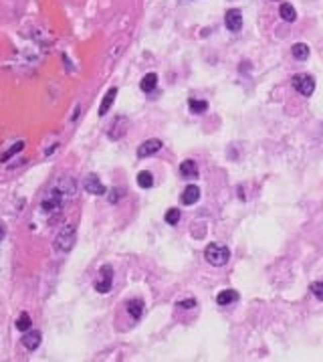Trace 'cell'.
I'll return each instance as SVG.
<instances>
[{"label":"cell","mask_w":323,"mask_h":362,"mask_svg":"<svg viewBox=\"0 0 323 362\" xmlns=\"http://www.w3.org/2000/svg\"><path fill=\"white\" fill-rule=\"evenodd\" d=\"M204 257H206V261H208L210 265H214V267H222V265L228 263V259H230V251H228L226 245L210 243V245L206 247V251H204Z\"/></svg>","instance_id":"obj_1"},{"label":"cell","mask_w":323,"mask_h":362,"mask_svg":"<svg viewBox=\"0 0 323 362\" xmlns=\"http://www.w3.org/2000/svg\"><path fill=\"white\" fill-rule=\"evenodd\" d=\"M75 241H77V231H75L73 224H67V227H63V229L59 231V235L55 237V249H57L59 253H67V251L73 249Z\"/></svg>","instance_id":"obj_2"},{"label":"cell","mask_w":323,"mask_h":362,"mask_svg":"<svg viewBox=\"0 0 323 362\" xmlns=\"http://www.w3.org/2000/svg\"><path fill=\"white\" fill-rule=\"evenodd\" d=\"M65 188L63 186H52L48 192H46V196L42 198V202H40V208L44 210V212H55V210H59L61 208V204H63V200H65Z\"/></svg>","instance_id":"obj_3"},{"label":"cell","mask_w":323,"mask_h":362,"mask_svg":"<svg viewBox=\"0 0 323 362\" xmlns=\"http://www.w3.org/2000/svg\"><path fill=\"white\" fill-rule=\"evenodd\" d=\"M95 289L99 291V293H107L109 289H111V285H113V267L111 265H103L101 269H99V273H97V279H95Z\"/></svg>","instance_id":"obj_4"},{"label":"cell","mask_w":323,"mask_h":362,"mask_svg":"<svg viewBox=\"0 0 323 362\" xmlns=\"http://www.w3.org/2000/svg\"><path fill=\"white\" fill-rule=\"evenodd\" d=\"M293 87H295L301 95L309 97V95L315 91V79H313L311 75H307V73H299V75L293 77Z\"/></svg>","instance_id":"obj_5"},{"label":"cell","mask_w":323,"mask_h":362,"mask_svg":"<svg viewBox=\"0 0 323 362\" xmlns=\"http://www.w3.org/2000/svg\"><path fill=\"white\" fill-rule=\"evenodd\" d=\"M224 24H226V28L230 32H238L242 28V12L236 10V8H230L226 12V16H224Z\"/></svg>","instance_id":"obj_6"},{"label":"cell","mask_w":323,"mask_h":362,"mask_svg":"<svg viewBox=\"0 0 323 362\" xmlns=\"http://www.w3.org/2000/svg\"><path fill=\"white\" fill-rule=\"evenodd\" d=\"M83 188L89 192V194H105V186H103V182L97 178V174H89L87 178H85V182H83Z\"/></svg>","instance_id":"obj_7"},{"label":"cell","mask_w":323,"mask_h":362,"mask_svg":"<svg viewBox=\"0 0 323 362\" xmlns=\"http://www.w3.org/2000/svg\"><path fill=\"white\" fill-rule=\"evenodd\" d=\"M159 148H162V142H159V140H155V138L145 140V142L137 148V158H147V156L159 152Z\"/></svg>","instance_id":"obj_8"},{"label":"cell","mask_w":323,"mask_h":362,"mask_svg":"<svg viewBox=\"0 0 323 362\" xmlns=\"http://www.w3.org/2000/svg\"><path fill=\"white\" fill-rule=\"evenodd\" d=\"M180 200H182V204H196V202L200 200V188H198L196 184L186 186L184 192H182V196H180Z\"/></svg>","instance_id":"obj_9"},{"label":"cell","mask_w":323,"mask_h":362,"mask_svg":"<svg viewBox=\"0 0 323 362\" xmlns=\"http://www.w3.org/2000/svg\"><path fill=\"white\" fill-rule=\"evenodd\" d=\"M40 332L38 330H26V334L22 336V346L26 348V350H36L38 348V344H40Z\"/></svg>","instance_id":"obj_10"},{"label":"cell","mask_w":323,"mask_h":362,"mask_svg":"<svg viewBox=\"0 0 323 362\" xmlns=\"http://www.w3.org/2000/svg\"><path fill=\"white\" fill-rule=\"evenodd\" d=\"M125 127H127V119L125 117H115L113 123H111V129H109V138L111 140H119L125 133Z\"/></svg>","instance_id":"obj_11"},{"label":"cell","mask_w":323,"mask_h":362,"mask_svg":"<svg viewBox=\"0 0 323 362\" xmlns=\"http://www.w3.org/2000/svg\"><path fill=\"white\" fill-rule=\"evenodd\" d=\"M115 95H117V87H111V89L105 93V97H103V101H101V105H99V115H101V117H103V115L109 111V107L113 105Z\"/></svg>","instance_id":"obj_12"},{"label":"cell","mask_w":323,"mask_h":362,"mask_svg":"<svg viewBox=\"0 0 323 362\" xmlns=\"http://www.w3.org/2000/svg\"><path fill=\"white\" fill-rule=\"evenodd\" d=\"M180 174H182L184 178H196V176H198V166H196V162H194V160H184V162L180 164Z\"/></svg>","instance_id":"obj_13"},{"label":"cell","mask_w":323,"mask_h":362,"mask_svg":"<svg viewBox=\"0 0 323 362\" xmlns=\"http://www.w3.org/2000/svg\"><path fill=\"white\" fill-rule=\"evenodd\" d=\"M279 14H281V18L287 20V22H293V20L297 18V10H295L293 4H289V2H281V6H279Z\"/></svg>","instance_id":"obj_14"},{"label":"cell","mask_w":323,"mask_h":362,"mask_svg":"<svg viewBox=\"0 0 323 362\" xmlns=\"http://www.w3.org/2000/svg\"><path fill=\"white\" fill-rule=\"evenodd\" d=\"M238 299V293L234 291V289H224V291H220L218 295H216V303L218 305H228V303H232V301H236Z\"/></svg>","instance_id":"obj_15"},{"label":"cell","mask_w":323,"mask_h":362,"mask_svg":"<svg viewBox=\"0 0 323 362\" xmlns=\"http://www.w3.org/2000/svg\"><path fill=\"white\" fill-rule=\"evenodd\" d=\"M127 311L133 320H139L141 313H143V301L141 299H129L127 301Z\"/></svg>","instance_id":"obj_16"},{"label":"cell","mask_w":323,"mask_h":362,"mask_svg":"<svg viewBox=\"0 0 323 362\" xmlns=\"http://www.w3.org/2000/svg\"><path fill=\"white\" fill-rule=\"evenodd\" d=\"M155 85H157V75H155V73H147V75H143V79H141V83H139L141 91H145V93L153 91Z\"/></svg>","instance_id":"obj_17"},{"label":"cell","mask_w":323,"mask_h":362,"mask_svg":"<svg viewBox=\"0 0 323 362\" xmlns=\"http://www.w3.org/2000/svg\"><path fill=\"white\" fill-rule=\"evenodd\" d=\"M291 53H293V57H295L297 61H305V59L309 57V47H307L305 42H295V44L291 47Z\"/></svg>","instance_id":"obj_18"},{"label":"cell","mask_w":323,"mask_h":362,"mask_svg":"<svg viewBox=\"0 0 323 362\" xmlns=\"http://www.w3.org/2000/svg\"><path fill=\"white\" fill-rule=\"evenodd\" d=\"M137 184H139L141 188H151V186H153V176L143 170V172L137 174Z\"/></svg>","instance_id":"obj_19"},{"label":"cell","mask_w":323,"mask_h":362,"mask_svg":"<svg viewBox=\"0 0 323 362\" xmlns=\"http://www.w3.org/2000/svg\"><path fill=\"white\" fill-rule=\"evenodd\" d=\"M188 105H190L192 113H204V111L208 109V103H206V101H200V99H190Z\"/></svg>","instance_id":"obj_20"},{"label":"cell","mask_w":323,"mask_h":362,"mask_svg":"<svg viewBox=\"0 0 323 362\" xmlns=\"http://www.w3.org/2000/svg\"><path fill=\"white\" fill-rule=\"evenodd\" d=\"M164 218H166V222H168V224L176 227V224L180 222V210H178V208H168Z\"/></svg>","instance_id":"obj_21"},{"label":"cell","mask_w":323,"mask_h":362,"mask_svg":"<svg viewBox=\"0 0 323 362\" xmlns=\"http://www.w3.org/2000/svg\"><path fill=\"white\" fill-rule=\"evenodd\" d=\"M30 315L28 313H20L18 315V320H16V330H20V332H26V330H30Z\"/></svg>","instance_id":"obj_22"},{"label":"cell","mask_w":323,"mask_h":362,"mask_svg":"<svg viewBox=\"0 0 323 362\" xmlns=\"http://www.w3.org/2000/svg\"><path fill=\"white\" fill-rule=\"evenodd\" d=\"M311 293H313L317 299H321V301H323V279H321V281L311 283Z\"/></svg>","instance_id":"obj_23"},{"label":"cell","mask_w":323,"mask_h":362,"mask_svg":"<svg viewBox=\"0 0 323 362\" xmlns=\"http://www.w3.org/2000/svg\"><path fill=\"white\" fill-rule=\"evenodd\" d=\"M22 146H24L22 142H16V144H14V146H12V148H10L8 152H4V154H2V158H0V160H2V162H6V160H8L10 156H14L16 152H20V150H22Z\"/></svg>","instance_id":"obj_24"},{"label":"cell","mask_w":323,"mask_h":362,"mask_svg":"<svg viewBox=\"0 0 323 362\" xmlns=\"http://www.w3.org/2000/svg\"><path fill=\"white\" fill-rule=\"evenodd\" d=\"M178 305H180V307H194V305H196V299H192V297H190V299H184V301H180Z\"/></svg>","instance_id":"obj_25"},{"label":"cell","mask_w":323,"mask_h":362,"mask_svg":"<svg viewBox=\"0 0 323 362\" xmlns=\"http://www.w3.org/2000/svg\"><path fill=\"white\" fill-rule=\"evenodd\" d=\"M4 235H6V231H4V224H2V222H0V241H2V239H4Z\"/></svg>","instance_id":"obj_26"}]
</instances>
